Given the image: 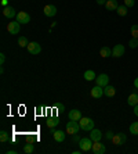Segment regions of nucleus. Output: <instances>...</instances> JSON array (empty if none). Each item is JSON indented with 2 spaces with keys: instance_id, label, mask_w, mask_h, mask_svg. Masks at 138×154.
I'll return each instance as SVG.
<instances>
[{
  "instance_id": "f257e3e1",
  "label": "nucleus",
  "mask_w": 138,
  "mask_h": 154,
  "mask_svg": "<svg viewBox=\"0 0 138 154\" xmlns=\"http://www.w3.org/2000/svg\"><path fill=\"white\" fill-rule=\"evenodd\" d=\"M80 124H79V121H72V119H69V122L66 124V128H65V131H66L68 135H75V133H78L79 131H80Z\"/></svg>"
},
{
  "instance_id": "f03ea898",
  "label": "nucleus",
  "mask_w": 138,
  "mask_h": 154,
  "mask_svg": "<svg viewBox=\"0 0 138 154\" xmlns=\"http://www.w3.org/2000/svg\"><path fill=\"white\" fill-rule=\"evenodd\" d=\"M79 124H80V128L83 129V131H92L94 125H95V122L92 121L91 118H89V117H81Z\"/></svg>"
},
{
  "instance_id": "7ed1b4c3",
  "label": "nucleus",
  "mask_w": 138,
  "mask_h": 154,
  "mask_svg": "<svg viewBox=\"0 0 138 154\" xmlns=\"http://www.w3.org/2000/svg\"><path fill=\"white\" fill-rule=\"evenodd\" d=\"M92 139L91 137H81L80 142H79V147H80L81 151H90L92 147Z\"/></svg>"
},
{
  "instance_id": "20e7f679",
  "label": "nucleus",
  "mask_w": 138,
  "mask_h": 154,
  "mask_svg": "<svg viewBox=\"0 0 138 154\" xmlns=\"http://www.w3.org/2000/svg\"><path fill=\"white\" fill-rule=\"evenodd\" d=\"M126 140H127V136H126V133H115L113 137H112V143L115 144V146H123L124 143H126Z\"/></svg>"
},
{
  "instance_id": "39448f33",
  "label": "nucleus",
  "mask_w": 138,
  "mask_h": 154,
  "mask_svg": "<svg viewBox=\"0 0 138 154\" xmlns=\"http://www.w3.org/2000/svg\"><path fill=\"white\" fill-rule=\"evenodd\" d=\"M7 31H8V33H11V35H17V33H19V31H21V24L18 21L8 22Z\"/></svg>"
},
{
  "instance_id": "423d86ee",
  "label": "nucleus",
  "mask_w": 138,
  "mask_h": 154,
  "mask_svg": "<svg viewBox=\"0 0 138 154\" xmlns=\"http://www.w3.org/2000/svg\"><path fill=\"white\" fill-rule=\"evenodd\" d=\"M51 135H53L54 140L55 142H58V143H61V142H64L65 137H66V133H64V131H58V129H54L51 128Z\"/></svg>"
},
{
  "instance_id": "0eeeda50",
  "label": "nucleus",
  "mask_w": 138,
  "mask_h": 154,
  "mask_svg": "<svg viewBox=\"0 0 138 154\" xmlns=\"http://www.w3.org/2000/svg\"><path fill=\"white\" fill-rule=\"evenodd\" d=\"M26 49H28L29 53H31V54H35V56H36V54H40V53H42V46H40L37 42H31L28 45V47H26Z\"/></svg>"
},
{
  "instance_id": "6e6552de",
  "label": "nucleus",
  "mask_w": 138,
  "mask_h": 154,
  "mask_svg": "<svg viewBox=\"0 0 138 154\" xmlns=\"http://www.w3.org/2000/svg\"><path fill=\"white\" fill-rule=\"evenodd\" d=\"M91 151L94 154H104L106 151V147H105V144H102L101 142H94L92 147H91Z\"/></svg>"
},
{
  "instance_id": "1a4fd4ad",
  "label": "nucleus",
  "mask_w": 138,
  "mask_h": 154,
  "mask_svg": "<svg viewBox=\"0 0 138 154\" xmlns=\"http://www.w3.org/2000/svg\"><path fill=\"white\" fill-rule=\"evenodd\" d=\"M95 83L101 88H105L106 85H109V76L106 75V74H101L95 78Z\"/></svg>"
},
{
  "instance_id": "9d476101",
  "label": "nucleus",
  "mask_w": 138,
  "mask_h": 154,
  "mask_svg": "<svg viewBox=\"0 0 138 154\" xmlns=\"http://www.w3.org/2000/svg\"><path fill=\"white\" fill-rule=\"evenodd\" d=\"M17 21L19 24H28L31 21V15L26 13V11H19L17 14Z\"/></svg>"
},
{
  "instance_id": "9b49d317",
  "label": "nucleus",
  "mask_w": 138,
  "mask_h": 154,
  "mask_svg": "<svg viewBox=\"0 0 138 154\" xmlns=\"http://www.w3.org/2000/svg\"><path fill=\"white\" fill-rule=\"evenodd\" d=\"M43 13H44L46 17H54V15L57 14V7L53 6V4H47V6H44V8H43Z\"/></svg>"
},
{
  "instance_id": "f8f14e48",
  "label": "nucleus",
  "mask_w": 138,
  "mask_h": 154,
  "mask_svg": "<svg viewBox=\"0 0 138 154\" xmlns=\"http://www.w3.org/2000/svg\"><path fill=\"white\" fill-rule=\"evenodd\" d=\"M124 46L123 45H116V46L112 49V57H115V58H119V57H122L124 54Z\"/></svg>"
},
{
  "instance_id": "ddd939ff",
  "label": "nucleus",
  "mask_w": 138,
  "mask_h": 154,
  "mask_svg": "<svg viewBox=\"0 0 138 154\" xmlns=\"http://www.w3.org/2000/svg\"><path fill=\"white\" fill-rule=\"evenodd\" d=\"M90 94H91V97H94V99H101V97L104 96V88H101V86L95 85V86H94V88L91 89Z\"/></svg>"
},
{
  "instance_id": "4468645a",
  "label": "nucleus",
  "mask_w": 138,
  "mask_h": 154,
  "mask_svg": "<svg viewBox=\"0 0 138 154\" xmlns=\"http://www.w3.org/2000/svg\"><path fill=\"white\" fill-rule=\"evenodd\" d=\"M68 117H69V119H72V121H80L81 119V111H79V110H71L69 111V114H68Z\"/></svg>"
},
{
  "instance_id": "2eb2a0df",
  "label": "nucleus",
  "mask_w": 138,
  "mask_h": 154,
  "mask_svg": "<svg viewBox=\"0 0 138 154\" xmlns=\"http://www.w3.org/2000/svg\"><path fill=\"white\" fill-rule=\"evenodd\" d=\"M18 13H15V10L11 6H7V7H4L3 8V15L4 17H7V18H14L17 17Z\"/></svg>"
},
{
  "instance_id": "dca6fc26",
  "label": "nucleus",
  "mask_w": 138,
  "mask_h": 154,
  "mask_svg": "<svg viewBox=\"0 0 138 154\" xmlns=\"http://www.w3.org/2000/svg\"><path fill=\"white\" fill-rule=\"evenodd\" d=\"M90 137L92 139V142H101L102 139V132L99 129H92L91 133H90Z\"/></svg>"
},
{
  "instance_id": "f3484780",
  "label": "nucleus",
  "mask_w": 138,
  "mask_h": 154,
  "mask_svg": "<svg viewBox=\"0 0 138 154\" xmlns=\"http://www.w3.org/2000/svg\"><path fill=\"white\" fill-rule=\"evenodd\" d=\"M105 7L108 11H116L119 4H117V0H106L105 3Z\"/></svg>"
},
{
  "instance_id": "a211bd4d",
  "label": "nucleus",
  "mask_w": 138,
  "mask_h": 154,
  "mask_svg": "<svg viewBox=\"0 0 138 154\" xmlns=\"http://www.w3.org/2000/svg\"><path fill=\"white\" fill-rule=\"evenodd\" d=\"M104 94H105L106 97H113L115 94H116V89H115V86L106 85L105 88H104Z\"/></svg>"
},
{
  "instance_id": "6ab92c4d",
  "label": "nucleus",
  "mask_w": 138,
  "mask_h": 154,
  "mask_svg": "<svg viewBox=\"0 0 138 154\" xmlns=\"http://www.w3.org/2000/svg\"><path fill=\"white\" fill-rule=\"evenodd\" d=\"M127 103H128V106H131V107L137 106L138 104V93L137 92L130 93V96H128V99H127Z\"/></svg>"
},
{
  "instance_id": "aec40b11",
  "label": "nucleus",
  "mask_w": 138,
  "mask_h": 154,
  "mask_svg": "<svg viewBox=\"0 0 138 154\" xmlns=\"http://www.w3.org/2000/svg\"><path fill=\"white\" fill-rule=\"evenodd\" d=\"M99 56H101V57H104V58L112 57V49H110V47H108V46L101 47V50H99Z\"/></svg>"
},
{
  "instance_id": "412c9836",
  "label": "nucleus",
  "mask_w": 138,
  "mask_h": 154,
  "mask_svg": "<svg viewBox=\"0 0 138 154\" xmlns=\"http://www.w3.org/2000/svg\"><path fill=\"white\" fill-rule=\"evenodd\" d=\"M84 79L86 81H95V78H97V75H95V72L92 71V69H87V71L84 72Z\"/></svg>"
},
{
  "instance_id": "4be33fe9",
  "label": "nucleus",
  "mask_w": 138,
  "mask_h": 154,
  "mask_svg": "<svg viewBox=\"0 0 138 154\" xmlns=\"http://www.w3.org/2000/svg\"><path fill=\"white\" fill-rule=\"evenodd\" d=\"M58 124H60V121H58L57 117H53V118H50L48 121H47V126H48L50 129H51V128H55Z\"/></svg>"
},
{
  "instance_id": "5701e85b",
  "label": "nucleus",
  "mask_w": 138,
  "mask_h": 154,
  "mask_svg": "<svg viewBox=\"0 0 138 154\" xmlns=\"http://www.w3.org/2000/svg\"><path fill=\"white\" fill-rule=\"evenodd\" d=\"M127 11H128L127 6H119V7H117V10H116V13L120 15V17H124V15H127Z\"/></svg>"
},
{
  "instance_id": "b1692460",
  "label": "nucleus",
  "mask_w": 138,
  "mask_h": 154,
  "mask_svg": "<svg viewBox=\"0 0 138 154\" xmlns=\"http://www.w3.org/2000/svg\"><path fill=\"white\" fill-rule=\"evenodd\" d=\"M18 45H19V47H28V45H29L28 38H25V36H19V39H18Z\"/></svg>"
},
{
  "instance_id": "393cba45",
  "label": "nucleus",
  "mask_w": 138,
  "mask_h": 154,
  "mask_svg": "<svg viewBox=\"0 0 138 154\" xmlns=\"http://www.w3.org/2000/svg\"><path fill=\"white\" fill-rule=\"evenodd\" d=\"M130 133L131 135H138V122H133L130 125Z\"/></svg>"
},
{
  "instance_id": "a878e982",
  "label": "nucleus",
  "mask_w": 138,
  "mask_h": 154,
  "mask_svg": "<svg viewBox=\"0 0 138 154\" xmlns=\"http://www.w3.org/2000/svg\"><path fill=\"white\" fill-rule=\"evenodd\" d=\"M33 150H35V147H33L32 143H28V144H25L24 146V153H26V154L33 153Z\"/></svg>"
},
{
  "instance_id": "bb28decb",
  "label": "nucleus",
  "mask_w": 138,
  "mask_h": 154,
  "mask_svg": "<svg viewBox=\"0 0 138 154\" xmlns=\"http://www.w3.org/2000/svg\"><path fill=\"white\" fill-rule=\"evenodd\" d=\"M130 31H131L133 38H137V39H138V25H137V24H133V25H131V28H130Z\"/></svg>"
},
{
  "instance_id": "cd10ccee",
  "label": "nucleus",
  "mask_w": 138,
  "mask_h": 154,
  "mask_svg": "<svg viewBox=\"0 0 138 154\" xmlns=\"http://www.w3.org/2000/svg\"><path fill=\"white\" fill-rule=\"evenodd\" d=\"M7 140H8V133L6 132V131H1V132H0V142L4 143V142H7Z\"/></svg>"
},
{
  "instance_id": "c85d7f7f",
  "label": "nucleus",
  "mask_w": 138,
  "mask_h": 154,
  "mask_svg": "<svg viewBox=\"0 0 138 154\" xmlns=\"http://www.w3.org/2000/svg\"><path fill=\"white\" fill-rule=\"evenodd\" d=\"M128 46H130L131 49H137V47H138V39H137V38H133V39H130V42H128Z\"/></svg>"
},
{
  "instance_id": "c756f323",
  "label": "nucleus",
  "mask_w": 138,
  "mask_h": 154,
  "mask_svg": "<svg viewBox=\"0 0 138 154\" xmlns=\"http://www.w3.org/2000/svg\"><path fill=\"white\" fill-rule=\"evenodd\" d=\"M135 4V0H124V6H127V7H133Z\"/></svg>"
},
{
  "instance_id": "7c9ffc66",
  "label": "nucleus",
  "mask_w": 138,
  "mask_h": 154,
  "mask_svg": "<svg viewBox=\"0 0 138 154\" xmlns=\"http://www.w3.org/2000/svg\"><path fill=\"white\" fill-rule=\"evenodd\" d=\"M80 139H81V137H79L78 133H75V135H72V140H73L75 143H79V142H80Z\"/></svg>"
},
{
  "instance_id": "2f4dec72",
  "label": "nucleus",
  "mask_w": 138,
  "mask_h": 154,
  "mask_svg": "<svg viewBox=\"0 0 138 154\" xmlns=\"http://www.w3.org/2000/svg\"><path fill=\"white\" fill-rule=\"evenodd\" d=\"M113 135H115V133L112 132V131H108V132H106V135H105V137H106V139H108V140H112V137H113Z\"/></svg>"
},
{
  "instance_id": "473e14b6",
  "label": "nucleus",
  "mask_w": 138,
  "mask_h": 154,
  "mask_svg": "<svg viewBox=\"0 0 138 154\" xmlns=\"http://www.w3.org/2000/svg\"><path fill=\"white\" fill-rule=\"evenodd\" d=\"M4 61H6V56H4V54L1 53V54H0V64L3 65V64H4Z\"/></svg>"
},
{
  "instance_id": "72a5a7b5",
  "label": "nucleus",
  "mask_w": 138,
  "mask_h": 154,
  "mask_svg": "<svg viewBox=\"0 0 138 154\" xmlns=\"http://www.w3.org/2000/svg\"><path fill=\"white\" fill-rule=\"evenodd\" d=\"M57 108L60 110V111H62V110H65V106H64L62 103H58V104H57Z\"/></svg>"
},
{
  "instance_id": "f704fd0d",
  "label": "nucleus",
  "mask_w": 138,
  "mask_h": 154,
  "mask_svg": "<svg viewBox=\"0 0 138 154\" xmlns=\"http://www.w3.org/2000/svg\"><path fill=\"white\" fill-rule=\"evenodd\" d=\"M134 88H135V89H138V78L134 79Z\"/></svg>"
},
{
  "instance_id": "c9c22d12",
  "label": "nucleus",
  "mask_w": 138,
  "mask_h": 154,
  "mask_svg": "<svg viewBox=\"0 0 138 154\" xmlns=\"http://www.w3.org/2000/svg\"><path fill=\"white\" fill-rule=\"evenodd\" d=\"M134 114L138 117V104H137V106H134Z\"/></svg>"
},
{
  "instance_id": "e433bc0d",
  "label": "nucleus",
  "mask_w": 138,
  "mask_h": 154,
  "mask_svg": "<svg viewBox=\"0 0 138 154\" xmlns=\"http://www.w3.org/2000/svg\"><path fill=\"white\" fill-rule=\"evenodd\" d=\"M97 3H98V4H105L106 0H97Z\"/></svg>"
},
{
  "instance_id": "4c0bfd02",
  "label": "nucleus",
  "mask_w": 138,
  "mask_h": 154,
  "mask_svg": "<svg viewBox=\"0 0 138 154\" xmlns=\"http://www.w3.org/2000/svg\"><path fill=\"white\" fill-rule=\"evenodd\" d=\"M1 4H3L4 7H7V0H1Z\"/></svg>"
},
{
  "instance_id": "58836bf2",
  "label": "nucleus",
  "mask_w": 138,
  "mask_h": 154,
  "mask_svg": "<svg viewBox=\"0 0 138 154\" xmlns=\"http://www.w3.org/2000/svg\"><path fill=\"white\" fill-rule=\"evenodd\" d=\"M7 154H17V151H15V150H8Z\"/></svg>"
}]
</instances>
